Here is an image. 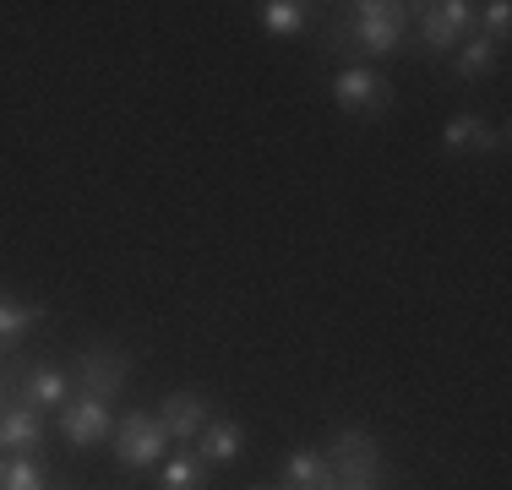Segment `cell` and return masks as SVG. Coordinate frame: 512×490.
I'll list each match as a JSON object with an SVG mask.
<instances>
[{"label": "cell", "instance_id": "cell-1", "mask_svg": "<svg viewBox=\"0 0 512 490\" xmlns=\"http://www.w3.org/2000/svg\"><path fill=\"white\" fill-rule=\"evenodd\" d=\"M327 469H333V490H382V447L371 431L344 425L327 441Z\"/></svg>", "mask_w": 512, "mask_h": 490}, {"label": "cell", "instance_id": "cell-2", "mask_svg": "<svg viewBox=\"0 0 512 490\" xmlns=\"http://www.w3.org/2000/svg\"><path fill=\"white\" fill-rule=\"evenodd\" d=\"M409 22H414V6H404V0H360V6H349V39L365 55L387 60V55H398Z\"/></svg>", "mask_w": 512, "mask_h": 490}, {"label": "cell", "instance_id": "cell-3", "mask_svg": "<svg viewBox=\"0 0 512 490\" xmlns=\"http://www.w3.org/2000/svg\"><path fill=\"white\" fill-rule=\"evenodd\" d=\"M169 431H164V420L148 409H131L126 420L115 425V458H120V469H153V463H164L169 458Z\"/></svg>", "mask_w": 512, "mask_h": 490}, {"label": "cell", "instance_id": "cell-4", "mask_svg": "<svg viewBox=\"0 0 512 490\" xmlns=\"http://www.w3.org/2000/svg\"><path fill=\"white\" fill-rule=\"evenodd\" d=\"M77 382H82L88 398L115 403L120 392H126V382H131V354L120 349V343H109V338H93L88 349L77 354Z\"/></svg>", "mask_w": 512, "mask_h": 490}, {"label": "cell", "instance_id": "cell-5", "mask_svg": "<svg viewBox=\"0 0 512 490\" xmlns=\"http://www.w3.org/2000/svg\"><path fill=\"white\" fill-rule=\"evenodd\" d=\"M474 6L469 0H425V6H414V28H420V44L425 49H458L463 33H474Z\"/></svg>", "mask_w": 512, "mask_h": 490}, {"label": "cell", "instance_id": "cell-6", "mask_svg": "<svg viewBox=\"0 0 512 490\" xmlns=\"http://www.w3.org/2000/svg\"><path fill=\"white\" fill-rule=\"evenodd\" d=\"M333 104L344 109V115H382V109L393 104V82L376 66H344L333 77Z\"/></svg>", "mask_w": 512, "mask_h": 490}, {"label": "cell", "instance_id": "cell-7", "mask_svg": "<svg viewBox=\"0 0 512 490\" xmlns=\"http://www.w3.org/2000/svg\"><path fill=\"white\" fill-rule=\"evenodd\" d=\"M60 436H66L71 447H99V441L115 436V414H109L104 398H88V392H77V398L60 409Z\"/></svg>", "mask_w": 512, "mask_h": 490}, {"label": "cell", "instance_id": "cell-8", "mask_svg": "<svg viewBox=\"0 0 512 490\" xmlns=\"http://www.w3.org/2000/svg\"><path fill=\"white\" fill-rule=\"evenodd\" d=\"M158 420H164L169 441H197L202 425L213 420V403H207V392H197V387H180L158 403Z\"/></svg>", "mask_w": 512, "mask_h": 490}, {"label": "cell", "instance_id": "cell-9", "mask_svg": "<svg viewBox=\"0 0 512 490\" xmlns=\"http://www.w3.org/2000/svg\"><path fill=\"white\" fill-rule=\"evenodd\" d=\"M17 403H28V409H39V414L66 409L71 403L66 371H55V365H28V371H22V387H17Z\"/></svg>", "mask_w": 512, "mask_h": 490}, {"label": "cell", "instance_id": "cell-10", "mask_svg": "<svg viewBox=\"0 0 512 490\" xmlns=\"http://www.w3.org/2000/svg\"><path fill=\"white\" fill-rule=\"evenodd\" d=\"M240 452H246V425L240 420H224V414H218V420L202 425V436H197L202 463H218V469H224V463H240Z\"/></svg>", "mask_w": 512, "mask_h": 490}, {"label": "cell", "instance_id": "cell-11", "mask_svg": "<svg viewBox=\"0 0 512 490\" xmlns=\"http://www.w3.org/2000/svg\"><path fill=\"white\" fill-rule=\"evenodd\" d=\"M44 447V414L28 403H6L0 414V452H33Z\"/></svg>", "mask_w": 512, "mask_h": 490}, {"label": "cell", "instance_id": "cell-12", "mask_svg": "<svg viewBox=\"0 0 512 490\" xmlns=\"http://www.w3.org/2000/svg\"><path fill=\"white\" fill-rule=\"evenodd\" d=\"M502 142H507V131L485 126L480 115H453V120H447V131H442L447 153H485V147H502Z\"/></svg>", "mask_w": 512, "mask_h": 490}, {"label": "cell", "instance_id": "cell-13", "mask_svg": "<svg viewBox=\"0 0 512 490\" xmlns=\"http://www.w3.org/2000/svg\"><path fill=\"white\" fill-rule=\"evenodd\" d=\"M273 490H333V469H327L322 452H289L284 458V474H278Z\"/></svg>", "mask_w": 512, "mask_h": 490}, {"label": "cell", "instance_id": "cell-14", "mask_svg": "<svg viewBox=\"0 0 512 490\" xmlns=\"http://www.w3.org/2000/svg\"><path fill=\"white\" fill-rule=\"evenodd\" d=\"M256 22H262V33H273V39H295V33L311 28V6L306 0H262V6H256Z\"/></svg>", "mask_w": 512, "mask_h": 490}, {"label": "cell", "instance_id": "cell-15", "mask_svg": "<svg viewBox=\"0 0 512 490\" xmlns=\"http://www.w3.org/2000/svg\"><path fill=\"white\" fill-rule=\"evenodd\" d=\"M207 474H213V463H202L197 452H175V458H164L158 490H207Z\"/></svg>", "mask_w": 512, "mask_h": 490}, {"label": "cell", "instance_id": "cell-16", "mask_svg": "<svg viewBox=\"0 0 512 490\" xmlns=\"http://www.w3.org/2000/svg\"><path fill=\"white\" fill-rule=\"evenodd\" d=\"M39 305H28V300H0V354H11L22 338L39 327Z\"/></svg>", "mask_w": 512, "mask_h": 490}, {"label": "cell", "instance_id": "cell-17", "mask_svg": "<svg viewBox=\"0 0 512 490\" xmlns=\"http://www.w3.org/2000/svg\"><path fill=\"white\" fill-rule=\"evenodd\" d=\"M0 490H50V480L28 452H0Z\"/></svg>", "mask_w": 512, "mask_h": 490}, {"label": "cell", "instance_id": "cell-18", "mask_svg": "<svg viewBox=\"0 0 512 490\" xmlns=\"http://www.w3.org/2000/svg\"><path fill=\"white\" fill-rule=\"evenodd\" d=\"M453 71H458V77H491V71H496V44L491 39H485V33H474V39H463V49H458V55H453Z\"/></svg>", "mask_w": 512, "mask_h": 490}, {"label": "cell", "instance_id": "cell-19", "mask_svg": "<svg viewBox=\"0 0 512 490\" xmlns=\"http://www.w3.org/2000/svg\"><path fill=\"white\" fill-rule=\"evenodd\" d=\"M474 17H485V39H491L496 49H502L507 28H512V6H507V0H491V6H474Z\"/></svg>", "mask_w": 512, "mask_h": 490}, {"label": "cell", "instance_id": "cell-20", "mask_svg": "<svg viewBox=\"0 0 512 490\" xmlns=\"http://www.w3.org/2000/svg\"><path fill=\"white\" fill-rule=\"evenodd\" d=\"M0 414H6V365H0Z\"/></svg>", "mask_w": 512, "mask_h": 490}, {"label": "cell", "instance_id": "cell-21", "mask_svg": "<svg viewBox=\"0 0 512 490\" xmlns=\"http://www.w3.org/2000/svg\"><path fill=\"white\" fill-rule=\"evenodd\" d=\"M251 490H273V485H251Z\"/></svg>", "mask_w": 512, "mask_h": 490}]
</instances>
